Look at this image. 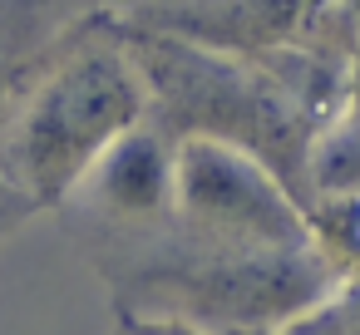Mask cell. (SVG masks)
<instances>
[{
	"label": "cell",
	"mask_w": 360,
	"mask_h": 335,
	"mask_svg": "<svg viewBox=\"0 0 360 335\" xmlns=\"http://www.w3.org/2000/svg\"><path fill=\"white\" fill-rule=\"evenodd\" d=\"M119 15V11H114ZM153 99V124L173 138H222L262 158L306 202V158L316 133L345 109L350 70L311 55H237L119 15Z\"/></svg>",
	"instance_id": "6da1fadb"
},
{
	"label": "cell",
	"mask_w": 360,
	"mask_h": 335,
	"mask_svg": "<svg viewBox=\"0 0 360 335\" xmlns=\"http://www.w3.org/2000/svg\"><path fill=\"white\" fill-rule=\"evenodd\" d=\"M84 251L114 291V310L178 315L212 335L276 330L296 310L340 291L316 247H237L173 222L99 227L84 222Z\"/></svg>",
	"instance_id": "7a4b0ae2"
},
{
	"label": "cell",
	"mask_w": 360,
	"mask_h": 335,
	"mask_svg": "<svg viewBox=\"0 0 360 335\" xmlns=\"http://www.w3.org/2000/svg\"><path fill=\"white\" fill-rule=\"evenodd\" d=\"M148 114V79L124 45L119 15L89 11L50 40L20 84L0 129V178L35 212H60Z\"/></svg>",
	"instance_id": "3957f363"
},
{
	"label": "cell",
	"mask_w": 360,
	"mask_h": 335,
	"mask_svg": "<svg viewBox=\"0 0 360 335\" xmlns=\"http://www.w3.org/2000/svg\"><path fill=\"white\" fill-rule=\"evenodd\" d=\"M173 222L237 247H316L296 192L247 148L222 138H178Z\"/></svg>",
	"instance_id": "277c9868"
},
{
	"label": "cell",
	"mask_w": 360,
	"mask_h": 335,
	"mask_svg": "<svg viewBox=\"0 0 360 335\" xmlns=\"http://www.w3.org/2000/svg\"><path fill=\"white\" fill-rule=\"evenodd\" d=\"M173 148L178 138L143 119L134 133H124L84 178L75 192L84 222L99 227H148L173 212ZM70 202V207H75Z\"/></svg>",
	"instance_id": "5b68a950"
},
{
	"label": "cell",
	"mask_w": 360,
	"mask_h": 335,
	"mask_svg": "<svg viewBox=\"0 0 360 335\" xmlns=\"http://www.w3.org/2000/svg\"><path fill=\"white\" fill-rule=\"evenodd\" d=\"M89 15L84 0H0V129L50 40Z\"/></svg>",
	"instance_id": "8992f818"
},
{
	"label": "cell",
	"mask_w": 360,
	"mask_h": 335,
	"mask_svg": "<svg viewBox=\"0 0 360 335\" xmlns=\"http://www.w3.org/2000/svg\"><path fill=\"white\" fill-rule=\"evenodd\" d=\"M306 227L340 286L360 281V192H316L306 202Z\"/></svg>",
	"instance_id": "52a82bcc"
},
{
	"label": "cell",
	"mask_w": 360,
	"mask_h": 335,
	"mask_svg": "<svg viewBox=\"0 0 360 335\" xmlns=\"http://www.w3.org/2000/svg\"><path fill=\"white\" fill-rule=\"evenodd\" d=\"M114 335H212V330H202L193 320H178V315H129V310H119Z\"/></svg>",
	"instance_id": "ba28073f"
},
{
	"label": "cell",
	"mask_w": 360,
	"mask_h": 335,
	"mask_svg": "<svg viewBox=\"0 0 360 335\" xmlns=\"http://www.w3.org/2000/svg\"><path fill=\"white\" fill-rule=\"evenodd\" d=\"M30 217H35V207H30V202L6 183V178H0V232H15V227H20V222H30Z\"/></svg>",
	"instance_id": "9c48e42d"
},
{
	"label": "cell",
	"mask_w": 360,
	"mask_h": 335,
	"mask_svg": "<svg viewBox=\"0 0 360 335\" xmlns=\"http://www.w3.org/2000/svg\"><path fill=\"white\" fill-rule=\"evenodd\" d=\"M340 291H345V306H350V325H355V335H360V281H345Z\"/></svg>",
	"instance_id": "30bf717a"
},
{
	"label": "cell",
	"mask_w": 360,
	"mask_h": 335,
	"mask_svg": "<svg viewBox=\"0 0 360 335\" xmlns=\"http://www.w3.org/2000/svg\"><path fill=\"white\" fill-rule=\"evenodd\" d=\"M89 11H114V0H84Z\"/></svg>",
	"instance_id": "8fae6325"
},
{
	"label": "cell",
	"mask_w": 360,
	"mask_h": 335,
	"mask_svg": "<svg viewBox=\"0 0 360 335\" xmlns=\"http://www.w3.org/2000/svg\"><path fill=\"white\" fill-rule=\"evenodd\" d=\"M0 237H6V232H0Z\"/></svg>",
	"instance_id": "7c38bea8"
}]
</instances>
